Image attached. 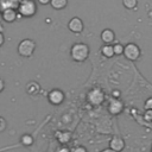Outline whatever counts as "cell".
Here are the masks:
<instances>
[{"mask_svg":"<svg viewBox=\"0 0 152 152\" xmlns=\"http://www.w3.org/2000/svg\"><path fill=\"white\" fill-rule=\"evenodd\" d=\"M70 55L74 61L76 62H83L89 55V48L83 43H76L72 45L70 50Z\"/></svg>","mask_w":152,"mask_h":152,"instance_id":"obj_1","label":"cell"},{"mask_svg":"<svg viewBox=\"0 0 152 152\" xmlns=\"http://www.w3.org/2000/svg\"><path fill=\"white\" fill-rule=\"evenodd\" d=\"M34 48H36V44H34L33 40H31V39H24L18 45V52L23 57H31L32 53H33V51H34Z\"/></svg>","mask_w":152,"mask_h":152,"instance_id":"obj_2","label":"cell"},{"mask_svg":"<svg viewBox=\"0 0 152 152\" xmlns=\"http://www.w3.org/2000/svg\"><path fill=\"white\" fill-rule=\"evenodd\" d=\"M19 13L24 17H31L36 13V4L32 0H24L19 5Z\"/></svg>","mask_w":152,"mask_h":152,"instance_id":"obj_3","label":"cell"},{"mask_svg":"<svg viewBox=\"0 0 152 152\" xmlns=\"http://www.w3.org/2000/svg\"><path fill=\"white\" fill-rule=\"evenodd\" d=\"M103 100H104V94L99 88H94L88 93V101L91 104H101Z\"/></svg>","mask_w":152,"mask_h":152,"instance_id":"obj_4","label":"cell"},{"mask_svg":"<svg viewBox=\"0 0 152 152\" xmlns=\"http://www.w3.org/2000/svg\"><path fill=\"white\" fill-rule=\"evenodd\" d=\"M124 55H125L128 59L135 61V59L140 56V50H139V48H138L135 44L129 43V44H127V45L124 48Z\"/></svg>","mask_w":152,"mask_h":152,"instance_id":"obj_5","label":"cell"},{"mask_svg":"<svg viewBox=\"0 0 152 152\" xmlns=\"http://www.w3.org/2000/svg\"><path fill=\"white\" fill-rule=\"evenodd\" d=\"M48 99H49L50 103H52V104H59L64 100V93L62 90H59V89H53V90H51L49 93Z\"/></svg>","mask_w":152,"mask_h":152,"instance_id":"obj_6","label":"cell"},{"mask_svg":"<svg viewBox=\"0 0 152 152\" xmlns=\"http://www.w3.org/2000/svg\"><path fill=\"white\" fill-rule=\"evenodd\" d=\"M68 27H69V30H70L71 32H74V33H80V32H82V30H83V23H82V20H81L80 18L75 17V18H72V19L69 21Z\"/></svg>","mask_w":152,"mask_h":152,"instance_id":"obj_7","label":"cell"},{"mask_svg":"<svg viewBox=\"0 0 152 152\" xmlns=\"http://www.w3.org/2000/svg\"><path fill=\"white\" fill-rule=\"evenodd\" d=\"M109 148H112L115 152H121L125 148V141L119 137H114L109 141Z\"/></svg>","mask_w":152,"mask_h":152,"instance_id":"obj_8","label":"cell"},{"mask_svg":"<svg viewBox=\"0 0 152 152\" xmlns=\"http://www.w3.org/2000/svg\"><path fill=\"white\" fill-rule=\"evenodd\" d=\"M122 109H124V103L121 101H119V100H112L110 103H109V106H108L109 113L110 114H114V115L120 114L122 112Z\"/></svg>","mask_w":152,"mask_h":152,"instance_id":"obj_9","label":"cell"},{"mask_svg":"<svg viewBox=\"0 0 152 152\" xmlns=\"http://www.w3.org/2000/svg\"><path fill=\"white\" fill-rule=\"evenodd\" d=\"M17 17H18V14H17V12L14 11V8H5V11H4V13H2V18H4L6 21H8V23L14 21V20L17 19Z\"/></svg>","mask_w":152,"mask_h":152,"instance_id":"obj_10","label":"cell"},{"mask_svg":"<svg viewBox=\"0 0 152 152\" xmlns=\"http://www.w3.org/2000/svg\"><path fill=\"white\" fill-rule=\"evenodd\" d=\"M101 39H102L104 43H112V42L114 40V32H113L112 30H109V28L102 31V33H101Z\"/></svg>","mask_w":152,"mask_h":152,"instance_id":"obj_11","label":"cell"},{"mask_svg":"<svg viewBox=\"0 0 152 152\" xmlns=\"http://www.w3.org/2000/svg\"><path fill=\"white\" fill-rule=\"evenodd\" d=\"M57 137V139L59 140V142L61 144H66L69 140H70V138H71V134L69 133V132H58V135H56Z\"/></svg>","mask_w":152,"mask_h":152,"instance_id":"obj_12","label":"cell"},{"mask_svg":"<svg viewBox=\"0 0 152 152\" xmlns=\"http://www.w3.org/2000/svg\"><path fill=\"white\" fill-rule=\"evenodd\" d=\"M50 4H51V6H52L53 8H56V10H62V8H64V7L66 6L68 0H51Z\"/></svg>","mask_w":152,"mask_h":152,"instance_id":"obj_13","label":"cell"},{"mask_svg":"<svg viewBox=\"0 0 152 152\" xmlns=\"http://www.w3.org/2000/svg\"><path fill=\"white\" fill-rule=\"evenodd\" d=\"M20 142L24 146H31L33 144V137L31 134H24L20 138Z\"/></svg>","mask_w":152,"mask_h":152,"instance_id":"obj_14","label":"cell"},{"mask_svg":"<svg viewBox=\"0 0 152 152\" xmlns=\"http://www.w3.org/2000/svg\"><path fill=\"white\" fill-rule=\"evenodd\" d=\"M102 53L106 56V57H112L113 55H114V50H113V46H110V45H104L103 48H102Z\"/></svg>","mask_w":152,"mask_h":152,"instance_id":"obj_15","label":"cell"},{"mask_svg":"<svg viewBox=\"0 0 152 152\" xmlns=\"http://www.w3.org/2000/svg\"><path fill=\"white\" fill-rule=\"evenodd\" d=\"M122 2L126 8H134L137 6V0H124Z\"/></svg>","mask_w":152,"mask_h":152,"instance_id":"obj_16","label":"cell"},{"mask_svg":"<svg viewBox=\"0 0 152 152\" xmlns=\"http://www.w3.org/2000/svg\"><path fill=\"white\" fill-rule=\"evenodd\" d=\"M113 50H114V55H121V53H124V46L121 44H119V43L113 46Z\"/></svg>","mask_w":152,"mask_h":152,"instance_id":"obj_17","label":"cell"},{"mask_svg":"<svg viewBox=\"0 0 152 152\" xmlns=\"http://www.w3.org/2000/svg\"><path fill=\"white\" fill-rule=\"evenodd\" d=\"M145 109L146 110H152V97H150V99H147L146 101H145Z\"/></svg>","mask_w":152,"mask_h":152,"instance_id":"obj_18","label":"cell"},{"mask_svg":"<svg viewBox=\"0 0 152 152\" xmlns=\"http://www.w3.org/2000/svg\"><path fill=\"white\" fill-rule=\"evenodd\" d=\"M144 119H145L146 121L152 122V110H146L145 114H144Z\"/></svg>","mask_w":152,"mask_h":152,"instance_id":"obj_19","label":"cell"},{"mask_svg":"<svg viewBox=\"0 0 152 152\" xmlns=\"http://www.w3.org/2000/svg\"><path fill=\"white\" fill-rule=\"evenodd\" d=\"M6 126H7V125H6V120H5L2 116H0V133L6 129Z\"/></svg>","mask_w":152,"mask_h":152,"instance_id":"obj_20","label":"cell"},{"mask_svg":"<svg viewBox=\"0 0 152 152\" xmlns=\"http://www.w3.org/2000/svg\"><path fill=\"white\" fill-rule=\"evenodd\" d=\"M56 152H70V148H69L68 146H65V145H62V146H59V147L57 148Z\"/></svg>","mask_w":152,"mask_h":152,"instance_id":"obj_21","label":"cell"},{"mask_svg":"<svg viewBox=\"0 0 152 152\" xmlns=\"http://www.w3.org/2000/svg\"><path fill=\"white\" fill-rule=\"evenodd\" d=\"M72 152H88V151H87V148L84 146H77V147H75L72 150Z\"/></svg>","mask_w":152,"mask_h":152,"instance_id":"obj_22","label":"cell"},{"mask_svg":"<svg viewBox=\"0 0 152 152\" xmlns=\"http://www.w3.org/2000/svg\"><path fill=\"white\" fill-rule=\"evenodd\" d=\"M4 88H5V83H4V81L0 78V91H2Z\"/></svg>","mask_w":152,"mask_h":152,"instance_id":"obj_23","label":"cell"},{"mask_svg":"<svg viewBox=\"0 0 152 152\" xmlns=\"http://www.w3.org/2000/svg\"><path fill=\"white\" fill-rule=\"evenodd\" d=\"M38 1H39L42 5H48V4H49L51 0H38Z\"/></svg>","mask_w":152,"mask_h":152,"instance_id":"obj_24","label":"cell"},{"mask_svg":"<svg viewBox=\"0 0 152 152\" xmlns=\"http://www.w3.org/2000/svg\"><path fill=\"white\" fill-rule=\"evenodd\" d=\"M101 152H115V151H113L112 148H109V147H108V148H104V150H102Z\"/></svg>","mask_w":152,"mask_h":152,"instance_id":"obj_25","label":"cell"},{"mask_svg":"<svg viewBox=\"0 0 152 152\" xmlns=\"http://www.w3.org/2000/svg\"><path fill=\"white\" fill-rule=\"evenodd\" d=\"M2 43H4V36L2 33H0V45H2Z\"/></svg>","mask_w":152,"mask_h":152,"instance_id":"obj_26","label":"cell"},{"mask_svg":"<svg viewBox=\"0 0 152 152\" xmlns=\"http://www.w3.org/2000/svg\"><path fill=\"white\" fill-rule=\"evenodd\" d=\"M2 28H4V27H2V25H1V24H0V33H1V32H2Z\"/></svg>","mask_w":152,"mask_h":152,"instance_id":"obj_27","label":"cell"},{"mask_svg":"<svg viewBox=\"0 0 152 152\" xmlns=\"http://www.w3.org/2000/svg\"><path fill=\"white\" fill-rule=\"evenodd\" d=\"M15 1H20V2H21V1H24V0H15Z\"/></svg>","mask_w":152,"mask_h":152,"instance_id":"obj_28","label":"cell"}]
</instances>
